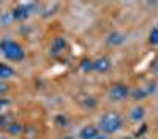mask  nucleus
<instances>
[{"instance_id": "4be33fe9", "label": "nucleus", "mask_w": 158, "mask_h": 139, "mask_svg": "<svg viewBox=\"0 0 158 139\" xmlns=\"http://www.w3.org/2000/svg\"><path fill=\"white\" fill-rule=\"evenodd\" d=\"M59 139H74L73 136H62V137H59Z\"/></svg>"}, {"instance_id": "1a4fd4ad", "label": "nucleus", "mask_w": 158, "mask_h": 139, "mask_svg": "<svg viewBox=\"0 0 158 139\" xmlns=\"http://www.w3.org/2000/svg\"><path fill=\"white\" fill-rule=\"evenodd\" d=\"M146 114H147L146 108L141 106V104H138V106H135V108H131V111L128 112V117H130V120H131V122L139 123V122H142V120H144Z\"/></svg>"}, {"instance_id": "6e6552de", "label": "nucleus", "mask_w": 158, "mask_h": 139, "mask_svg": "<svg viewBox=\"0 0 158 139\" xmlns=\"http://www.w3.org/2000/svg\"><path fill=\"white\" fill-rule=\"evenodd\" d=\"M127 43V35L122 32H111L106 36V44L112 47H120Z\"/></svg>"}, {"instance_id": "9b49d317", "label": "nucleus", "mask_w": 158, "mask_h": 139, "mask_svg": "<svg viewBox=\"0 0 158 139\" xmlns=\"http://www.w3.org/2000/svg\"><path fill=\"white\" fill-rule=\"evenodd\" d=\"M15 76V70L6 63H0V81H6Z\"/></svg>"}, {"instance_id": "7ed1b4c3", "label": "nucleus", "mask_w": 158, "mask_h": 139, "mask_svg": "<svg viewBox=\"0 0 158 139\" xmlns=\"http://www.w3.org/2000/svg\"><path fill=\"white\" fill-rule=\"evenodd\" d=\"M109 100L115 101V103H120V101H125L130 96V85L123 84V82H115L109 87Z\"/></svg>"}, {"instance_id": "f3484780", "label": "nucleus", "mask_w": 158, "mask_h": 139, "mask_svg": "<svg viewBox=\"0 0 158 139\" xmlns=\"http://www.w3.org/2000/svg\"><path fill=\"white\" fill-rule=\"evenodd\" d=\"M144 88H146L147 95H155V93H156V88H158V82H156V81H149L147 85L144 87Z\"/></svg>"}, {"instance_id": "ddd939ff", "label": "nucleus", "mask_w": 158, "mask_h": 139, "mask_svg": "<svg viewBox=\"0 0 158 139\" xmlns=\"http://www.w3.org/2000/svg\"><path fill=\"white\" fill-rule=\"evenodd\" d=\"M21 131H22V125L18 123V122H11V123L6 126V133H8V134L18 136V134H21Z\"/></svg>"}, {"instance_id": "6ab92c4d", "label": "nucleus", "mask_w": 158, "mask_h": 139, "mask_svg": "<svg viewBox=\"0 0 158 139\" xmlns=\"http://www.w3.org/2000/svg\"><path fill=\"white\" fill-rule=\"evenodd\" d=\"M10 104H11L10 100H6V98H3V96H0V114H3V111H5Z\"/></svg>"}, {"instance_id": "5701e85b", "label": "nucleus", "mask_w": 158, "mask_h": 139, "mask_svg": "<svg viewBox=\"0 0 158 139\" xmlns=\"http://www.w3.org/2000/svg\"><path fill=\"white\" fill-rule=\"evenodd\" d=\"M0 139H8V137H0Z\"/></svg>"}, {"instance_id": "423d86ee", "label": "nucleus", "mask_w": 158, "mask_h": 139, "mask_svg": "<svg viewBox=\"0 0 158 139\" xmlns=\"http://www.w3.org/2000/svg\"><path fill=\"white\" fill-rule=\"evenodd\" d=\"M100 130H98V126L97 125H94V123H87V125H84L81 130H79V133H77V137L79 139H98V136H100Z\"/></svg>"}, {"instance_id": "aec40b11", "label": "nucleus", "mask_w": 158, "mask_h": 139, "mask_svg": "<svg viewBox=\"0 0 158 139\" xmlns=\"http://www.w3.org/2000/svg\"><path fill=\"white\" fill-rule=\"evenodd\" d=\"M150 70H152L155 74H158V55L152 60V63H150Z\"/></svg>"}, {"instance_id": "0eeeda50", "label": "nucleus", "mask_w": 158, "mask_h": 139, "mask_svg": "<svg viewBox=\"0 0 158 139\" xmlns=\"http://www.w3.org/2000/svg\"><path fill=\"white\" fill-rule=\"evenodd\" d=\"M30 6L32 5H18V6H15L11 10V19L13 21H18V22H21V21H25L29 16H30Z\"/></svg>"}, {"instance_id": "dca6fc26", "label": "nucleus", "mask_w": 158, "mask_h": 139, "mask_svg": "<svg viewBox=\"0 0 158 139\" xmlns=\"http://www.w3.org/2000/svg\"><path fill=\"white\" fill-rule=\"evenodd\" d=\"M149 44L158 46V27H152L149 32Z\"/></svg>"}, {"instance_id": "f257e3e1", "label": "nucleus", "mask_w": 158, "mask_h": 139, "mask_svg": "<svg viewBox=\"0 0 158 139\" xmlns=\"http://www.w3.org/2000/svg\"><path fill=\"white\" fill-rule=\"evenodd\" d=\"M97 126H98V130L106 136L115 134L123 128V119L117 111H108V112L101 114Z\"/></svg>"}, {"instance_id": "39448f33", "label": "nucleus", "mask_w": 158, "mask_h": 139, "mask_svg": "<svg viewBox=\"0 0 158 139\" xmlns=\"http://www.w3.org/2000/svg\"><path fill=\"white\" fill-rule=\"evenodd\" d=\"M112 67V63L108 57H97V59H92V68H94V73H98V74H104L108 73Z\"/></svg>"}, {"instance_id": "9d476101", "label": "nucleus", "mask_w": 158, "mask_h": 139, "mask_svg": "<svg viewBox=\"0 0 158 139\" xmlns=\"http://www.w3.org/2000/svg\"><path fill=\"white\" fill-rule=\"evenodd\" d=\"M130 96H131V100H133V101L139 103V101L146 100L149 95H147V92H146V88H144V87H135L133 90H130Z\"/></svg>"}, {"instance_id": "412c9836", "label": "nucleus", "mask_w": 158, "mask_h": 139, "mask_svg": "<svg viewBox=\"0 0 158 139\" xmlns=\"http://www.w3.org/2000/svg\"><path fill=\"white\" fill-rule=\"evenodd\" d=\"M5 92H8V84L0 81V93H5Z\"/></svg>"}, {"instance_id": "2eb2a0df", "label": "nucleus", "mask_w": 158, "mask_h": 139, "mask_svg": "<svg viewBox=\"0 0 158 139\" xmlns=\"http://www.w3.org/2000/svg\"><path fill=\"white\" fill-rule=\"evenodd\" d=\"M54 125L59 128H65V126H68V117L63 116V114H57L54 117Z\"/></svg>"}, {"instance_id": "f8f14e48", "label": "nucleus", "mask_w": 158, "mask_h": 139, "mask_svg": "<svg viewBox=\"0 0 158 139\" xmlns=\"http://www.w3.org/2000/svg\"><path fill=\"white\" fill-rule=\"evenodd\" d=\"M79 101H81V106L84 109H95L97 108V100L92 96V95L84 96V100H79Z\"/></svg>"}, {"instance_id": "20e7f679", "label": "nucleus", "mask_w": 158, "mask_h": 139, "mask_svg": "<svg viewBox=\"0 0 158 139\" xmlns=\"http://www.w3.org/2000/svg\"><path fill=\"white\" fill-rule=\"evenodd\" d=\"M67 47H68V43H67V40H65V36H56L49 44V55L59 57L60 54L65 52Z\"/></svg>"}, {"instance_id": "f03ea898", "label": "nucleus", "mask_w": 158, "mask_h": 139, "mask_svg": "<svg viewBox=\"0 0 158 139\" xmlns=\"http://www.w3.org/2000/svg\"><path fill=\"white\" fill-rule=\"evenodd\" d=\"M0 52L10 62H22L25 59V51L22 49V46L15 40H10V38H5L0 41Z\"/></svg>"}, {"instance_id": "a211bd4d", "label": "nucleus", "mask_w": 158, "mask_h": 139, "mask_svg": "<svg viewBox=\"0 0 158 139\" xmlns=\"http://www.w3.org/2000/svg\"><path fill=\"white\" fill-rule=\"evenodd\" d=\"M11 123L10 117L6 116V114H0V128L2 130H6V126Z\"/></svg>"}, {"instance_id": "4468645a", "label": "nucleus", "mask_w": 158, "mask_h": 139, "mask_svg": "<svg viewBox=\"0 0 158 139\" xmlns=\"http://www.w3.org/2000/svg\"><path fill=\"white\" fill-rule=\"evenodd\" d=\"M79 68H81L82 73L89 74L94 71V68H92V59H82L81 62H79Z\"/></svg>"}]
</instances>
